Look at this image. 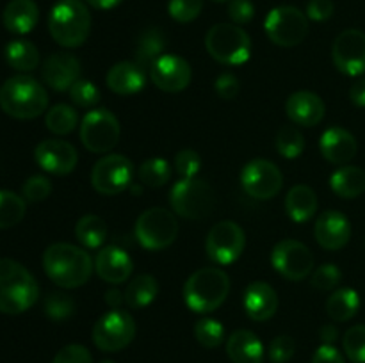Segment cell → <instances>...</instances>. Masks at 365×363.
Masks as SVG:
<instances>
[{
  "instance_id": "1",
  "label": "cell",
  "mask_w": 365,
  "mask_h": 363,
  "mask_svg": "<svg viewBox=\"0 0 365 363\" xmlns=\"http://www.w3.org/2000/svg\"><path fill=\"white\" fill-rule=\"evenodd\" d=\"M43 269L57 287L78 288L89 281L95 263L84 248L56 242L43 253Z\"/></svg>"
},
{
  "instance_id": "2",
  "label": "cell",
  "mask_w": 365,
  "mask_h": 363,
  "mask_svg": "<svg viewBox=\"0 0 365 363\" xmlns=\"http://www.w3.org/2000/svg\"><path fill=\"white\" fill-rule=\"evenodd\" d=\"M39 285L27 267L11 258H0V313L20 315L36 305Z\"/></svg>"
},
{
  "instance_id": "3",
  "label": "cell",
  "mask_w": 365,
  "mask_h": 363,
  "mask_svg": "<svg viewBox=\"0 0 365 363\" xmlns=\"http://www.w3.org/2000/svg\"><path fill=\"white\" fill-rule=\"evenodd\" d=\"M48 107L46 89L29 75L7 78L0 88V109L14 120H34Z\"/></svg>"
},
{
  "instance_id": "4",
  "label": "cell",
  "mask_w": 365,
  "mask_h": 363,
  "mask_svg": "<svg viewBox=\"0 0 365 363\" xmlns=\"http://www.w3.org/2000/svg\"><path fill=\"white\" fill-rule=\"evenodd\" d=\"M50 36L64 48H78L91 32V13L82 0H59L48 16Z\"/></svg>"
},
{
  "instance_id": "5",
  "label": "cell",
  "mask_w": 365,
  "mask_h": 363,
  "mask_svg": "<svg viewBox=\"0 0 365 363\" xmlns=\"http://www.w3.org/2000/svg\"><path fill=\"white\" fill-rule=\"evenodd\" d=\"M230 292V278L220 267H203L192 273L184 285V301L196 313L220 308Z\"/></svg>"
},
{
  "instance_id": "6",
  "label": "cell",
  "mask_w": 365,
  "mask_h": 363,
  "mask_svg": "<svg viewBox=\"0 0 365 363\" xmlns=\"http://www.w3.org/2000/svg\"><path fill=\"white\" fill-rule=\"evenodd\" d=\"M205 48L217 63L239 66L252 56V39L241 25L216 23L207 32Z\"/></svg>"
},
{
  "instance_id": "7",
  "label": "cell",
  "mask_w": 365,
  "mask_h": 363,
  "mask_svg": "<svg viewBox=\"0 0 365 363\" xmlns=\"http://www.w3.org/2000/svg\"><path fill=\"white\" fill-rule=\"evenodd\" d=\"M170 205L175 214L185 219H203L214 206V191L205 180L180 178L171 187Z\"/></svg>"
},
{
  "instance_id": "8",
  "label": "cell",
  "mask_w": 365,
  "mask_h": 363,
  "mask_svg": "<svg viewBox=\"0 0 365 363\" xmlns=\"http://www.w3.org/2000/svg\"><path fill=\"white\" fill-rule=\"evenodd\" d=\"M177 237V217L163 206L145 210L135 221V238L143 248L150 251H163L170 248Z\"/></svg>"
},
{
  "instance_id": "9",
  "label": "cell",
  "mask_w": 365,
  "mask_h": 363,
  "mask_svg": "<svg viewBox=\"0 0 365 363\" xmlns=\"http://www.w3.org/2000/svg\"><path fill=\"white\" fill-rule=\"evenodd\" d=\"M309 16L294 6H278L267 13L264 31L278 46L292 48L309 36Z\"/></svg>"
},
{
  "instance_id": "10",
  "label": "cell",
  "mask_w": 365,
  "mask_h": 363,
  "mask_svg": "<svg viewBox=\"0 0 365 363\" xmlns=\"http://www.w3.org/2000/svg\"><path fill=\"white\" fill-rule=\"evenodd\" d=\"M121 127L107 109H91L81 121V142L91 153H107L118 144Z\"/></svg>"
},
{
  "instance_id": "11",
  "label": "cell",
  "mask_w": 365,
  "mask_h": 363,
  "mask_svg": "<svg viewBox=\"0 0 365 363\" xmlns=\"http://www.w3.org/2000/svg\"><path fill=\"white\" fill-rule=\"evenodd\" d=\"M135 338V320L130 313L110 310L103 313L93 327V344L103 352H118Z\"/></svg>"
},
{
  "instance_id": "12",
  "label": "cell",
  "mask_w": 365,
  "mask_h": 363,
  "mask_svg": "<svg viewBox=\"0 0 365 363\" xmlns=\"http://www.w3.org/2000/svg\"><path fill=\"white\" fill-rule=\"evenodd\" d=\"M134 178V164L130 159L118 153L103 155L93 166L91 185L103 196H116L127 191Z\"/></svg>"
},
{
  "instance_id": "13",
  "label": "cell",
  "mask_w": 365,
  "mask_h": 363,
  "mask_svg": "<svg viewBox=\"0 0 365 363\" xmlns=\"http://www.w3.org/2000/svg\"><path fill=\"white\" fill-rule=\"evenodd\" d=\"M245 246V230L234 221H220L209 230L205 251L207 256L217 265H230L242 255Z\"/></svg>"
},
{
  "instance_id": "14",
  "label": "cell",
  "mask_w": 365,
  "mask_h": 363,
  "mask_svg": "<svg viewBox=\"0 0 365 363\" xmlns=\"http://www.w3.org/2000/svg\"><path fill=\"white\" fill-rule=\"evenodd\" d=\"M271 265L289 281H302L312 274L314 255L303 242L285 238L271 251Z\"/></svg>"
},
{
  "instance_id": "15",
  "label": "cell",
  "mask_w": 365,
  "mask_h": 363,
  "mask_svg": "<svg viewBox=\"0 0 365 363\" xmlns=\"http://www.w3.org/2000/svg\"><path fill=\"white\" fill-rule=\"evenodd\" d=\"M241 187L255 199H271L282 191L284 174L280 167L266 159L250 160L241 171Z\"/></svg>"
},
{
  "instance_id": "16",
  "label": "cell",
  "mask_w": 365,
  "mask_h": 363,
  "mask_svg": "<svg viewBox=\"0 0 365 363\" xmlns=\"http://www.w3.org/2000/svg\"><path fill=\"white\" fill-rule=\"evenodd\" d=\"M331 59L335 68L348 77L365 73V32L348 28L335 38L331 46Z\"/></svg>"
},
{
  "instance_id": "17",
  "label": "cell",
  "mask_w": 365,
  "mask_h": 363,
  "mask_svg": "<svg viewBox=\"0 0 365 363\" xmlns=\"http://www.w3.org/2000/svg\"><path fill=\"white\" fill-rule=\"evenodd\" d=\"M34 159L46 173L64 177L77 167L78 153L71 142L63 139H45L36 146Z\"/></svg>"
},
{
  "instance_id": "18",
  "label": "cell",
  "mask_w": 365,
  "mask_h": 363,
  "mask_svg": "<svg viewBox=\"0 0 365 363\" xmlns=\"http://www.w3.org/2000/svg\"><path fill=\"white\" fill-rule=\"evenodd\" d=\"M150 78L164 93H180L191 84L192 70L189 63L173 53H164L150 68Z\"/></svg>"
},
{
  "instance_id": "19",
  "label": "cell",
  "mask_w": 365,
  "mask_h": 363,
  "mask_svg": "<svg viewBox=\"0 0 365 363\" xmlns=\"http://www.w3.org/2000/svg\"><path fill=\"white\" fill-rule=\"evenodd\" d=\"M81 60L68 52H56L45 59L41 66V78L53 91H70L81 78Z\"/></svg>"
},
{
  "instance_id": "20",
  "label": "cell",
  "mask_w": 365,
  "mask_h": 363,
  "mask_svg": "<svg viewBox=\"0 0 365 363\" xmlns=\"http://www.w3.org/2000/svg\"><path fill=\"white\" fill-rule=\"evenodd\" d=\"M314 235L317 244L328 251H339L351 238V224L344 214L337 210H327L317 217L314 224Z\"/></svg>"
},
{
  "instance_id": "21",
  "label": "cell",
  "mask_w": 365,
  "mask_h": 363,
  "mask_svg": "<svg viewBox=\"0 0 365 363\" xmlns=\"http://www.w3.org/2000/svg\"><path fill=\"white\" fill-rule=\"evenodd\" d=\"M289 120L299 127H316L327 114L323 98L312 91H296L285 102Z\"/></svg>"
},
{
  "instance_id": "22",
  "label": "cell",
  "mask_w": 365,
  "mask_h": 363,
  "mask_svg": "<svg viewBox=\"0 0 365 363\" xmlns=\"http://www.w3.org/2000/svg\"><path fill=\"white\" fill-rule=\"evenodd\" d=\"M95 270L106 283L121 285L130 278L134 263L127 251L118 246H107L96 255Z\"/></svg>"
},
{
  "instance_id": "23",
  "label": "cell",
  "mask_w": 365,
  "mask_h": 363,
  "mask_svg": "<svg viewBox=\"0 0 365 363\" xmlns=\"http://www.w3.org/2000/svg\"><path fill=\"white\" fill-rule=\"evenodd\" d=\"M242 306L250 319L255 322H266L278 310L277 290L266 281H253L242 294Z\"/></svg>"
},
{
  "instance_id": "24",
  "label": "cell",
  "mask_w": 365,
  "mask_h": 363,
  "mask_svg": "<svg viewBox=\"0 0 365 363\" xmlns=\"http://www.w3.org/2000/svg\"><path fill=\"white\" fill-rule=\"evenodd\" d=\"M319 149L323 159H327L330 164L344 166L355 159L359 144L351 132L342 127H331L321 135Z\"/></svg>"
},
{
  "instance_id": "25",
  "label": "cell",
  "mask_w": 365,
  "mask_h": 363,
  "mask_svg": "<svg viewBox=\"0 0 365 363\" xmlns=\"http://www.w3.org/2000/svg\"><path fill=\"white\" fill-rule=\"evenodd\" d=\"M107 88L118 96L138 95L146 84V73L135 60H121L107 71Z\"/></svg>"
},
{
  "instance_id": "26",
  "label": "cell",
  "mask_w": 365,
  "mask_h": 363,
  "mask_svg": "<svg viewBox=\"0 0 365 363\" xmlns=\"http://www.w3.org/2000/svg\"><path fill=\"white\" fill-rule=\"evenodd\" d=\"M39 9L34 0H11L2 13V23L18 36L29 34L38 25Z\"/></svg>"
},
{
  "instance_id": "27",
  "label": "cell",
  "mask_w": 365,
  "mask_h": 363,
  "mask_svg": "<svg viewBox=\"0 0 365 363\" xmlns=\"http://www.w3.org/2000/svg\"><path fill=\"white\" fill-rule=\"evenodd\" d=\"M227 354L234 363H262L264 345L250 330H237L228 337Z\"/></svg>"
},
{
  "instance_id": "28",
  "label": "cell",
  "mask_w": 365,
  "mask_h": 363,
  "mask_svg": "<svg viewBox=\"0 0 365 363\" xmlns=\"http://www.w3.org/2000/svg\"><path fill=\"white\" fill-rule=\"evenodd\" d=\"M285 212L294 223H309L317 212V196L309 185H294L285 196Z\"/></svg>"
},
{
  "instance_id": "29",
  "label": "cell",
  "mask_w": 365,
  "mask_h": 363,
  "mask_svg": "<svg viewBox=\"0 0 365 363\" xmlns=\"http://www.w3.org/2000/svg\"><path fill=\"white\" fill-rule=\"evenodd\" d=\"M330 187L339 198L353 199L365 192V171L356 166H342L331 174Z\"/></svg>"
},
{
  "instance_id": "30",
  "label": "cell",
  "mask_w": 365,
  "mask_h": 363,
  "mask_svg": "<svg viewBox=\"0 0 365 363\" xmlns=\"http://www.w3.org/2000/svg\"><path fill=\"white\" fill-rule=\"evenodd\" d=\"M166 48V38L159 27H148L139 34L138 45H135V63L148 70L153 66L160 56H164Z\"/></svg>"
},
{
  "instance_id": "31",
  "label": "cell",
  "mask_w": 365,
  "mask_h": 363,
  "mask_svg": "<svg viewBox=\"0 0 365 363\" xmlns=\"http://www.w3.org/2000/svg\"><path fill=\"white\" fill-rule=\"evenodd\" d=\"M159 294V283L150 274H139L125 288V302L128 308L141 310L153 302V299Z\"/></svg>"
},
{
  "instance_id": "32",
  "label": "cell",
  "mask_w": 365,
  "mask_h": 363,
  "mask_svg": "<svg viewBox=\"0 0 365 363\" xmlns=\"http://www.w3.org/2000/svg\"><path fill=\"white\" fill-rule=\"evenodd\" d=\"M4 56H6V63L16 71L27 73L39 66V52L34 43H31L29 39H13L11 43H7Z\"/></svg>"
},
{
  "instance_id": "33",
  "label": "cell",
  "mask_w": 365,
  "mask_h": 363,
  "mask_svg": "<svg viewBox=\"0 0 365 363\" xmlns=\"http://www.w3.org/2000/svg\"><path fill=\"white\" fill-rule=\"evenodd\" d=\"M360 308L359 292L353 288H339L328 298L327 313L335 322H346L356 315Z\"/></svg>"
},
{
  "instance_id": "34",
  "label": "cell",
  "mask_w": 365,
  "mask_h": 363,
  "mask_svg": "<svg viewBox=\"0 0 365 363\" xmlns=\"http://www.w3.org/2000/svg\"><path fill=\"white\" fill-rule=\"evenodd\" d=\"M107 233V224L102 217L95 216V214H88V216L81 217L75 224V237L81 242L84 248L96 249L106 242Z\"/></svg>"
},
{
  "instance_id": "35",
  "label": "cell",
  "mask_w": 365,
  "mask_h": 363,
  "mask_svg": "<svg viewBox=\"0 0 365 363\" xmlns=\"http://www.w3.org/2000/svg\"><path fill=\"white\" fill-rule=\"evenodd\" d=\"M45 125L52 134L56 135H68L73 132L78 125L77 110L66 103H57L52 109L46 110Z\"/></svg>"
},
{
  "instance_id": "36",
  "label": "cell",
  "mask_w": 365,
  "mask_h": 363,
  "mask_svg": "<svg viewBox=\"0 0 365 363\" xmlns=\"http://www.w3.org/2000/svg\"><path fill=\"white\" fill-rule=\"evenodd\" d=\"M25 210H27V205H25L24 196L0 189V230L16 226L24 219Z\"/></svg>"
},
{
  "instance_id": "37",
  "label": "cell",
  "mask_w": 365,
  "mask_h": 363,
  "mask_svg": "<svg viewBox=\"0 0 365 363\" xmlns=\"http://www.w3.org/2000/svg\"><path fill=\"white\" fill-rule=\"evenodd\" d=\"M138 178L143 185H148V187H163L171 178L170 162L160 159V157H153V159L145 160L139 166Z\"/></svg>"
},
{
  "instance_id": "38",
  "label": "cell",
  "mask_w": 365,
  "mask_h": 363,
  "mask_svg": "<svg viewBox=\"0 0 365 363\" xmlns=\"http://www.w3.org/2000/svg\"><path fill=\"white\" fill-rule=\"evenodd\" d=\"M277 152L284 159H298L305 152V137L294 125H285L277 134Z\"/></svg>"
},
{
  "instance_id": "39",
  "label": "cell",
  "mask_w": 365,
  "mask_h": 363,
  "mask_svg": "<svg viewBox=\"0 0 365 363\" xmlns=\"http://www.w3.org/2000/svg\"><path fill=\"white\" fill-rule=\"evenodd\" d=\"M195 338L202 347L216 349L225 342V327L220 320L203 317L195 324Z\"/></svg>"
},
{
  "instance_id": "40",
  "label": "cell",
  "mask_w": 365,
  "mask_h": 363,
  "mask_svg": "<svg viewBox=\"0 0 365 363\" xmlns=\"http://www.w3.org/2000/svg\"><path fill=\"white\" fill-rule=\"evenodd\" d=\"M46 317L53 322H63L68 320L75 313V301L71 295L64 292H50L43 302Z\"/></svg>"
},
{
  "instance_id": "41",
  "label": "cell",
  "mask_w": 365,
  "mask_h": 363,
  "mask_svg": "<svg viewBox=\"0 0 365 363\" xmlns=\"http://www.w3.org/2000/svg\"><path fill=\"white\" fill-rule=\"evenodd\" d=\"M342 347L353 363H365V326H351L342 337Z\"/></svg>"
},
{
  "instance_id": "42",
  "label": "cell",
  "mask_w": 365,
  "mask_h": 363,
  "mask_svg": "<svg viewBox=\"0 0 365 363\" xmlns=\"http://www.w3.org/2000/svg\"><path fill=\"white\" fill-rule=\"evenodd\" d=\"M70 98L71 102L82 109H91L100 102V89L93 84L88 78H78L73 85L70 88Z\"/></svg>"
},
{
  "instance_id": "43",
  "label": "cell",
  "mask_w": 365,
  "mask_h": 363,
  "mask_svg": "<svg viewBox=\"0 0 365 363\" xmlns=\"http://www.w3.org/2000/svg\"><path fill=\"white\" fill-rule=\"evenodd\" d=\"M203 9V0H170L168 13L178 23H191L200 16Z\"/></svg>"
},
{
  "instance_id": "44",
  "label": "cell",
  "mask_w": 365,
  "mask_h": 363,
  "mask_svg": "<svg viewBox=\"0 0 365 363\" xmlns=\"http://www.w3.org/2000/svg\"><path fill=\"white\" fill-rule=\"evenodd\" d=\"M50 194H52V182L43 174L31 177L21 187V196H24L25 201L39 203L48 198Z\"/></svg>"
},
{
  "instance_id": "45",
  "label": "cell",
  "mask_w": 365,
  "mask_h": 363,
  "mask_svg": "<svg viewBox=\"0 0 365 363\" xmlns=\"http://www.w3.org/2000/svg\"><path fill=\"white\" fill-rule=\"evenodd\" d=\"M342 280V273L335 263H323L312 273V287L317 290H334Z\"/></svg>"
},
{
  "instance_id": "46",
  "label": "cell",
  "mask_w": 365,
  "mask_h": 363,
  "mask_svg": "<svg viewBox=\"0 0 365 363\" xmlns=\"http://www.w3.org/2000/svg\"><path fill=\"white\" fill-rule=\"evenodd\" d=\"M202 167V159L195 149H180L175 155V169L180 178H196Z\"/></svg>"
},
{
  "instance_id": "47",
  "label": "cell",
  "mask_w": 365,
  "mask_h": 363,
  "mask_svg": "<svg viewBox=\"0 0 365 363\" xmlns=\"http://www.w3.org/2000/svg\"><path fill=\"white\" fill-rule=\"evenodd\" d=\"M296 352V340L289 335H280V337L273 338L269 344V354L271 363H287L289 359L294 356Z\"/></svg>"
},
{
  "instance_id": "48",
  "label": "cell",
  "mask_w": 365,
  "mask_h": 363,
  "mask_svg": "<svg viewBox=\"0 0 365 363\" xmlns=\"http://www.w3.org/2000/svg\"><path fill=\"white\" fill-rule=\"evenodd\" d=\"M52 363H93V356L84 345L70 344L53 356Z\"/></svg>"
},
{
  "instance_id": "49",
  "label": "cell",
  "mask_w": 365,
  "mask_h": 363,
  "mask_svg": "<svg viewBox=\"0 0 365 363\" xmlns=\"http://www.w3.org/2000/svg\"><path fill=\"white\" fill-rule=\"evenodd\" d=\"M228 16L232 23L246 25L255 16V6L252 0H230L228 2Z\"/></svg>"
},
{
  "instance_id": "50",
  "label": "cell",
  "mask_w": 365,
  "mask_h": 363,
  "mask_svg": "<svg viewBox=\"0 0 365 363\" xmlns=\"http://www.w3.org/2000/svg\"><path fill=\"white\" fill-rule=\"evenodd\" d=\"M214 89H216L217 96L223 100H234L235 96L241 91V84H239V78L235 77L234 73H221L220 77L216 78V84H214Z\"/></svg>"
},
{
  "instance_id": "51",
  "label": "cell",
  "mask_w": 365,
  "mask_h": 363,
  "mask_svg": "<svg viewBox=\"0 0 365 363\" xmlns=\"http://www.w3.org/2000/svg\"><path fill=\"white\" fill-rule=\"evenodd\" d=\"M335 6L331 0H309L307 4V16L314 21H327L334 14Z\"/></svg>"
},
{
  "instance_id": "52",
  "label": "cell",
  "mask_w": 365,
  "mask_h": 363,
  "mask_svg": "<svg viewBox=\"0 0 365 363\" xmlns=\"http://www.w3.org/2000/svg\"><path fill=\"white\" fill-rule=\"evenodd\" d=\"M312 363H346L344 356L334 347V345L323 344L316 352H314Z\"/></svg>"
},
{
  "instance_id": "53",
  "label": "cell",
  "mask_w": 365,
  "mask_h": 363,
  "mask_svg": "<svg viewBox=\"0 0 365 363\" xmlns=\"http://www.w3.org/2000/svg\"><path fill=\"white\" fill-rule=\"evenodd\" d=\"M349 100H351L353 105L364 109L365 107V78H359L356 82H353V85L349 88Z\"/></svg>"
},
{
  "instance_id": "54",
  "label": "cell",
  "mask_w": 365,
  "mask_h": 363,
  "mask_svg": "<svg viewBox=\"0 0 365 363\" xmlns=\"http://www.w3.org/2000/svg\"><path fill=\"white\" fill-rule=\"evenodd\" d=\"M319 338H321V342H323V344L334 345V342L339 338L337 326H334V324H327V326L321 327Z\"/></svg>"
},
{
  "instance_id": "55",
  "label": "cell",
  "mask_w": 365,
  "mask_h": 363,
  "mask_svg": "<svg viewBox=\"0 0 365 363\" xmlns=\"http://www.w3.org/2000/svg\"><path fill=\"white\" fill-rule=\"evenodd\" d=\"M106 302L110 310H120V306L125 302L123 292H120L118 288L106 292Z\"/></svg>"
},
{
  "instance_id": "56",
  "label": "cell",
  "mask_w": 365,
  "mask_h": 363,
  "mask_svg": "<svg viewBox=\"0 0 365 363\" xmlns=\"http://www.w3.org/2000/svg\"><path fill=\"white\" fill-rule=\"evenodd\" d=\"M86 2L98 11H109V9H114V7L120 6L123 0H86Z\"/></svg>"
},
{
  "instance_id": "57",
  "label": "cell",
  "mask_w": 365,
  "mask_h": 363,
  "mask_svg": "<svg viewBox=\"0 0 365 363\" xmlns=\"http://www.w3.org/2000/svg\"><path fill=\"white\" fill-rule=\"evenodd\" d=\"M98 363H114L113 359H102V362H98Z\"/></svg>"
},
{
  "instance_id": "58",
  "label": "cell",
  "mask_w": 365,
  "mask_h": 363,
  "mask_svg": "<svg viewBox=\"0 0 365 363\" xmlns=\"http://www.w3.org/2000/svg\"><path fill=\"white\" fill-rule=\"evenodd\" d=\"M216 2H230V0H216Z\"/></svg>"
}]
</instances>
